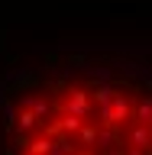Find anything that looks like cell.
I'll list each match as a JSON object with an SVG mask.
<instances>
[{"label": "cell", "instance_id": "4", "mask_svg": "<svg viewBox=\"0 0 152 155\" xmlns=\"http://www.w3.org/2000/svg\"><path fill=\"white\" fill-rule=\"evenodd\" d=\"M19 107H23V110H29V113H36L39 120H42V126H46L49 113H52V104H49V100H39V97H23V100H19Z\"/></svg>", "mask_w": 152, "mask_h": 155}, {"label": "cell", "instance_id": "2", "mask_svg": "<svg viewBox=\"0 0 152 155\" xmlns=\"http://www.w3.org/2000/svg\"><path fill=\"white\" fill-rule=\"evenodd\" d=\"M126 139V149H139V152H149L152 149V126H143V123H133L130 129L123 133Z\"/></svg>", "mask_w": 152, "mask_h": 155}, {"label": "cell", "instance_id": "3", "mask_svg": "<svg viewBox=\"0 0 152 155\" xmlns=\"http://www.w3.org/2000/svg\"><path fill=\"white\" fill-rule=\"evenodd\" d=\"M75 139H78V145H81V149H87V152H94L97 139H100V123H97V120H87V123L81 126V133H78Z\"/></svg>", "mask_w": 152, "mask_h": 155}, {"label": "cell", "instance_id": "6", "mask_svg": "<svg viewBox=\"0 0 152 155\" xmlns=\"http://www.w3.org/2000/svg\"><path fill=\"white\" fill-rule=\"evenodd\" d=\"M39 126H42V120H39L36 113H29V110H23V113H19V133H32V129H39Z\"/></svg>", "mask_w": 152, "mask_h": 155}, {"label": "cell", "instance_id": "1", "mask_svg": "<svg viewBox=\"0 0 152 155\" xmlns=\"http://www.w3.org/2000/svg\"><path fill=\"white\" fill-rule=\"evenodd\" d=\"M62 110L71 113V116L87 120V116H91V91H84V87H68L65 97H62Z\"/></svg>", "mask_w": 152, "mask_h": 155}, {"label": "cell", "instance_id": "8", "mask_svg": "<svg viewBox=\"0 0 152 155\" xmlns=\"http://www.w3.org/2000/svg\"><path fill=\"white\" fill-rule=\"evenodd\" d=\"M26 155H32V152H26Z\"/></svg>", "mask_w": 152, "mask_h": 155}, {"label": "cell", "instance_id": "7", "mask_svg": "<svg viewBox=\"0 0 152 155\" xmlns=\"http://www.w3.org/2000/svg\"><path fill=\"white\" fill-rule=\"evenodd\" d=\"M123 155H149V152H139V149H123Z\"/></svg>", "mask_w": 152, "mask_h": 155}, {"label": "cell", "instance_id": "5", "mask_svg": "<svg viewBox=\"0 0 152 155\" xmlns=\"http://www.w3.org/2000/svg\"><path fill=\"white\" fill-rule=\"evenodd\" d=\"M133 123H143V126H152V97H139L133 107Z\"/></svg>", "mask_w": 152, "mask_h": 155}]
</instances>
